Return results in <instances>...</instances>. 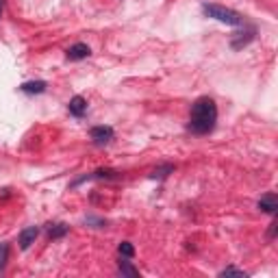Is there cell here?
<instances>
[{
  "label": "cell",
  "instance_id": "1",
  "mask_svg": "<svg viewBox=\"0 0 278 278\" xmlns=\"http://www.w3.org/2000/svg\"><path fill=\"white\" fill-rule=\"evenodd\" d=\"M215 122H217V107H215V100L209 96H202L198 98L191 107V115H189V133L194 135H209L211 130L215 128Z\"/></svg>",
  "mask_w": 278,
  "mask_h": 278
},
{
  "label": "cell",
  "instance_id": "2",
  "mask_svg": "<svg viewBox=\"0 0 278 278\" xmlns=\"http://www.w3.org/2000/svg\"><path fill=\"white\" fill-rule=\"evenodd\" d=\"M202 11L207 13L209 18L217 20V22H224V24H230V26H241L243 24V16L237 13L235 9H228V7H222V5H204Z\"/></svg>",
  "mask_w": 278,
  "mask_h": 278
},
{
  "label": "cell",
  "instance_id": "3",
  "mask_svg": "<svg viewBox=\"0 0 278 278\" xmlns=\"http://www.w3.org/2000/svg\"><path fill=\"white\" fill-rule=\"evenodd\" d=\"M89 137L94 146H107L111 144V139H113V128L111 126H94L89 130Z\"/></svg>",
  "mask_w": 278,
  "mask_h": 278
},
{
  "label": "cell",
  "instance_id": "4",
  "mask_svg": "<svg viewBox=\"0 0 278 278\" xmlns=\"http://www.w3.org/2000/svg\"><path fill=\"white\" fill-rule=\"evenodd\" d=\"M259 209L263 211V213H269V215L276 213V211H278V196L274 194V191H267L265 196H261Z\"/></svg>",
  "mask_w": 278,
  "mask_h": 278
},
{
  "label": "cell",
  "instance_id": "5",
  "mask_svg": "<svg viewBox=\"0 0 278 278\" xmlns=\"http://www.w3.org/2000/svg\"><path fill=\"white\" fill-rule=\"evenodd\" d=\"M37 237H39V228H37V226L24 228L22 233H20V248H22V250H29L33 243H35Z\"/></svg>",
  "mask_w": 278,
  "mask_h": 278
},
{
  "label": "cell",
  "instance_id": "6",
  "mask_svg": "<svg viewBox=\"0 0 278 278\" xmlns=\"http://www.w3.org/2000/svg\"><path fill=\"white\" fill-rule=\"evenodd\" d=\"M89 55H91V50L87 44H74V46H70V50H68L70 61H81V59H87Z\"/></svg>",
  "mask_w": 278,
  "mask_h": 278
},
{
  "label": "cell",
  "instance_id": "7",
  "mask_svg": "<svg viewBox=\"0 0 278 278\" xmlns=\"http://www.w3.org/2000/svg\"><path fill=\"white\" fill-rule=\"evenodd\" d=\"M68 109H70V113L74 115V117H83L85 113H87V100H85L83 96H74L70 100Z\"/></svg>",
  "mask_w": 278,
  "mask_h": 278
},
{
  "label": "cell",
  "instance_id": "8",
  "mask_svg": "<svg viewBox=\"0 0 278 278\" xmlns=\"http://www.w3.org/2000/svg\"><path fill=\"white\" fill-rule=\"evenodd\" d=\"M68 230H70V226H65V224H48L46 226V233H48V237L50 239H61V237H65L68 235Z\"/></svg>",
  "mask_w": 278,
  "mask_h": 278
},
{
  "label": "cell",
  "instance_id": "9",
  "mask_svg": "<svg viewBox=\"0 0 278 278\" xmlns=\"http://www.w3.org/2000/svg\"><path fill=\"white\" fill-rule=\"evenodd\" d=\"M20 89H22L24 94H44V91H46V83L44 81H29V83H24Z\"/></svg>",
  "mask_w": 278,
  "mask_h": 278
},
{
  "label": "cell",
  "instance_id": "10",
  "mask_svg": "<svg viewBox=\"0 0 278 278\" xmlns=\"http://www.w3.org/2000/svg\"><path fill=\"white\" fill-rule=\"evenodd\" d=\"M117 269H120L122 276H128V278H137V276H139V269L130 265V261L124 259V256H122V261L117 263Z\"/></svg>",
  "mask_w": 278,
  "mask_h": 278
},
{
  "label": "cell",
  "instance_id": "11",
  "mask_svg": "<svg viewBox=\"0 0 278 278\" xmlns=\"http://www.w3.org/2000/svg\"><path fill=\"white\" fill-rule=\"evenodd\" d=\"M172 172H174V165L165 163V165H161V168H157L155 172H152V178H159V181H163V178H168Z\"/></svg>",
  "mask_w": 278,
  "mask_h": 278
},
{
  "label": "cell",
  "instance_id": "12",
  "mask_svg": "<svg viewBox=\"0 0 278 278\" xmlns=\"http://www.w3.org/2000/svg\"><path fill=\"white\" fill-rule=\"evenodd\" d=\"M117 252H120V256H124V259H133V256H135V248H133V243L122 241L120 248H117Z\"/></svg>",
  "mask_w": 278,
  "mask_h": 278
},
{
  "label": "cell",
  "instance_id": "13",
  "mask_svg": "<svg viewBox=\"0 0 278 278\" xmlns=\"http://www.w3.org/2000/svg\"><path fill=\"white\" fill-rule=\"evenodd\" d=\"M7 261H9V246L0 243V272L7 267Z\"/></svg>",
  "mask_w": 278,
  "mask_h": 278
},
{
  "label": "cell",
  "instance_id": "14",
  "mask_svg": "<svg viewBox=\"0 0 278 278\" xmlns=\"http://www.w3.org/2000/svg\"><path fill=\"white\" fill-rule=\"evenodd\" d=\"M222 276H246V272L237 267H226V269H222Z\"/></svg>",
  "mask_w": 278,
  "mask_h": 278
},
{
  "label": "cell",
  "instance_id": "15",
  "mask_svg": "<svg viewBox=\"0 0 278 278\" xmlns=\"http://www.w3.org/2000/svg\"><path fill=\"white\" fill-rule=\"evenodd\" d=\"M276 230H278V224L272 222V224H269V230H267V239H274V237H276Z\"/></svg>",
  "mask_w": 278,
  "mask_h": 278
},
{
  "label": "cell",
  "instance_id": "16",
  "mask_svg": "<svg viewBox=\"0 0 278 278\" xmlns=\"http://www.w3.org/2000/svg\"><path fill=\"white\" fill-rule=\"evenodd\" d=\"M3 9H5V0H0V16H3Z\"/></svg>",
  "mask_w": 278,
  "mask_h": 278
}]
</instances>
